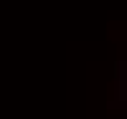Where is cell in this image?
<instances>
[{
    "instance_id": "cell-1",
    "label": "cell",
    "mask_w": 127,
    "mask_h": 119,
    "mask_svg": "<svg viewBox=\"0 0 127 119\" xmlns=\"http://www.w3.org/2000/svg\"><path fill=\"white\" fill-rule=\"evenodd\" d=\"M117 76H120V101H125V89H127V76H125V63H120V71H117Z\"/></svg>"
}]
</instances>
